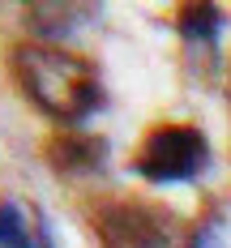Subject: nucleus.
<instances>
[{"mask_svg": "<svg viewBox=\"0 0 231 248\" xmlns=\"http://www.w3.org/2000/svg\"><path fill=\"white\" fill-rule=\"evenodd\" d=\"M103 158H107V146L103 141H60L56 146V167H103Z\"/></svg>", "mask_w": 231, "mask_h": 248, "instance_id": "nucleus-5", "label": "nucleus"}, {"mask_svg": "<svg viewBox=\"0 0 231 248\" xmlns=\"http://www.w3.org/2000/svg\"><path fill=\"white\" fill-rule=\"evenodd\" d=\"M94 231L107 248H171L176 223L167 210L146 201H116L94 214Z\"/></svg>", "mask_w": 231, "mask_h": 248, "instance_id": "nucleus-3", "label": "nucleus"}, {"mask_svg": "<svg viewBox=\"0 0 231 248\" xmlns=\"http://www.w3.org/2000/svg\"><path fill=\"white\" fill-rule=\"evenodd\" d=\"M180 30H184V39H201V43H214V34H218V9L214 4H193V9H184L180 13Z\"/></svg>", "mask_w": 231, "mask_h": 248, "instance_id": "nucleus-6", "label": "nucleus"}, {"mask_svg": "<svg viewBox=\"0 0 231 248\" xmlns=\"http://www.w3.org/2000/svg\"><path fill=\"white\" fill-rule=\"evenodd\" d=\"M205 163H210V146L197 128L158 124L154 133H146L133 171L154 180V184H180V180H197L205 171Z\"/></svg>", "mask_w": 231, "mask_h": 248, "instance_id": "nucleus-2", "label": "nucleus"}, {"mask_svg": "<svg viewBox=\"0 0 231 248\" xmlns=\"http://www.w3.org/2000/svg\"><path fill=\"white\" fill-rule=\"evenodd\" d=\"M188 248H223V240H218V231H201Z\"/></svg>", "mask_w": 231, "mask_h": 248, "instance_id": "nucleus-8", "label": "nucleus"}, {"mask_svg": "<svg viewBox=\"0 0 231 248\" xmlns=\"http://www.w3.org/2000/svg\"><path fill=\"white\" fill-rule=\"evenodd\" d=\"M0 248H34L26 235V218L13 201H0Z\"/></svg>", "mask_w": 231, "mask_h": 248, "instance_id": "nucleus-7", "label": "nucleus"}, {"mask_svg": "<svg viewBox=\"0 0 231 248\" xmlns=\"http://www.w3.org/2000/svg\"><path fill=\"white\" fill-rule=\"evenodd\" d=\"M13 73L26 99L60 124H81L103 103L99 69L69 47H17Z\"/></svg>", "mask_w": 231, "mask_h": 248, "instance_id": "nucleus-1", "label": "nucleus"}, {"mask_svg": "<svg viewBox=\"0 0 231 248\" xmlns=\"http://www.w3.org/2000/svg\"><path fill=\"white\" fill-rule=\"evenodd\" d=\"M99 9L94 4H30L26 22L34 26L43 39H64L69 30H77L81 22H90Z\"/></svg>", "mask_w": 231, "mask_h": 248, "instance_id": "nucleus-4", "label": "nucleus"}]
</instances>
